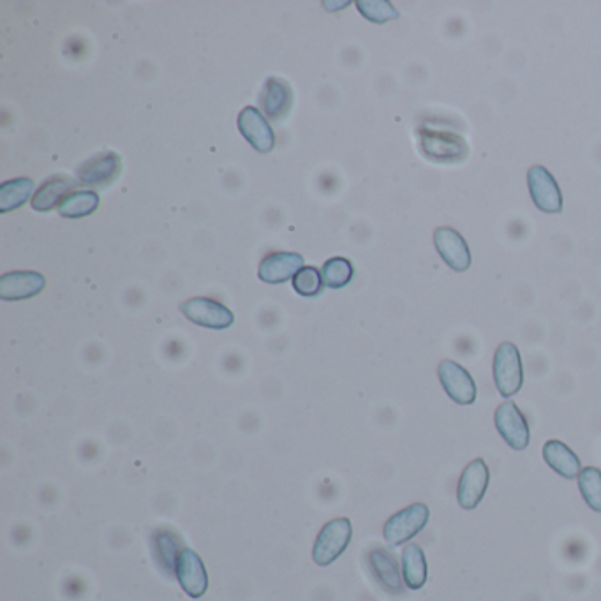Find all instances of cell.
<instances>
[{
    "instance_id": "30bf717a",
    "label": "cell",
    "mask_w": 601,
    "mask_h": 601,
    "mask_svg": "<svg viewBox=\"0 0 601 601\" xmlns=\"http://www.w3.org/2000/svg\"><path fill=\"white\" fill-rule=\"evenodd\" d=\"M175 575L179 584L191 598H201L207 593L208 575L201 557L191 549L180 550Z\"/></svg>"
},
{
    "instance_id": "5bb4252c",
    "label": "cell",
    "mask_w": 601,
    "mask_h": 601,
    "mask_svg": "<svg viewBox=\"0 0 601 601\" xmlns=\"http://www.w3.org/2000/svg\"><path fill=\"white\" fill-rule=\"evenodd\" d=\"M542 455L547 466L552 471H556L557 475L563 476L564 480L579 478L580 471H582L579 455L563 441L549 439L543 445Z\"/></svg>"
},
{
    "instance_id": "8992f818",
    "label": "cell",
    "mask_w": 601,
    "mask_h": 601,
    "mask_svg": "<svg viewBox=\"0 0 601 601\" xmlns=\"http://www.w3.org/2000/svg\"><path fill=\"white\" fill-rule=\"evenodd\" d=\"M180 311L184 312L187 320L212 330H226L235 321L233 312L212 298H191L180 305Z\"/></svg>"
},
{
    "instance_id": "9a60e30c",
    "label": "cell",
    "mask_w": 601,
    "mask_h": 601,
    "mask_svg": "<svg viewBox=\"0 0 601 601\" xmlns=\"http://www.w3.org/2000/svg\"><path fill=\"white\" fill-rule=\"evenodd\" d=\"M304 268V258L297 253H274L261 261L258 275L268 284L290 281Z\"/></svg>"
},
{
    "instance_id": "2e32d148",
    "label": "cell",
    "mask_w": 601,
    "mask_h": 601,
    "mask_svg": "<svg viewBox=\"0 0 601 601\" xmlns=\"http://www.w3.org/2000/svg\"><path fill=\"white\" fill-rule=\"evenodd\" d=\"M293 104V90L290 83L281 78H268L261 90L260 106L268 120H279L290 112Z\"/></svg>"
},
{
    "instance_id": "603a6c76",
    "label": "cell",
    "mask_w": 601,
    "mask_h": 601,
    "mask_svg": "<svg viewBox=\"0 0 601 601\" xmlns=\"http://www.w3.org/2000/svg\"><path fill=\"white\" fill-rule=\"evenodd\" d=\"M353 275H355L353 263L346 258H332L321 270L323 284L332 290H341L344 286H348L349 282L353 281Z\"/></svg>"
},
{
    "instance_id": "d6986e66",
    "label": "cell",
    "mask_w": 601,
    "mask_h": 601,
    "mask_svg": "<svg viewBox=\"0 0 601 601\" xmlns=\"http://www.w3.org/2000/svg\"><path fill=\"white\" fill-rule=\"evenodd\" d=\"M75 187L73 180L66 177H52L39 187L38 193H34L30 205L38 212H48L53 208L60 207L67 196H71V189Z\"/></svg>"
},
{
    "instance_id": "8fae6325",
    "label": "cell",
    "mask_w": 601,
    "mask_h": 601,
    "mask_svg": "<svg viewBox=\"0 0 601 601\" xmlns=\"http://www.w3.org/2000/svg\"><path fill=\"white\" fill-rule=\"evenodd\" d=\"M238 129L244 134L245 140L253 145L254 149L267 154L272 152L275 147V136L272 127L268 124V120L263 117V113L254 108L247 106L240 115H238Z\"/></svg>"
},
{
    "instance_id": "277c9868",
    "label": "cell",
    "mask_w": 601,
    "mask_h": 601,
    "mask_svg": "<svg viewBox=\"0 0 601 601\" xmlns=\"http://www.w3.org/2000/svg\"><path fill=\"white\" fill-rule=\"evenodd\" d=\"M496 429L501 438L505 439L506 445L513 448L515 452H524L531 443V429L524 413L513 401H505L494 415Z\"/></svg>"
},
{
    "instance_id": "d4e9b609",
    "label": "cell",
    "mask_w": 601,
    "mask_h": 601,
    "mask_svg": "<svg viewBox=\"0 0 601 601\" xmlns=\"http://www.w3.org/2000/svg\"><path fill=\"white\" fill-rule=\"evenodd\" d=\"M357 8L362 15L372 23H383L390 22V20H397L399 18V11L386 0H360L357 2Z\"/></svg>"
},
{
    "instance_id": "e0dca14e",
    "label": "cell",
    "mask_w": 601,
    "mask_h": 601,
    "mask_svg": "<svg viewBox=\"0 0 601 601\" xmlns=\"http://www.w3.org/2000/svg\"><path fill=\"white\" fill-rule=\"evenodd\" d=\"M420 145H422L423 154L438 163H450L455 159H462L468 152V150L459 149V145L468 147L462 138H453L446 134L443 136L438 133H423Z\"/></svg>"
},
{
    "instance_id": "9c48e42d",
    "label": "cell",
    "mask_w": 601,
    "mask_h": 601,
    "mask_svg": "<svg viewBox=\"0 0 601 601\" xmlns=\"http://www.w3.org/2000/svg\"><path fill=\"white\" fill-rule=\"evenodd\" d=\"M434 244L439 256L455 272H466L471 267V251L466 238L459 231L448 226L438 228L434 231Z\"/></svg>"
},
{
    "instance_id": "7a4b0ae2",
    "label": "cell",
    "mask_w": 601,
    "mask_h": 601,
    "mask_svg": "<svg viewBox=\"0 0 601 601\" xmlns=\"http://www.w3.org/2000/svg\"><path fill=\"white\" fill-rule=\"evenodd\" d=\"M429 519H431V510L425 503H415L395 513L386 520L383 527L386 543L390 547H399L402 543L413 540L418 533H422Z\"/></svg>"
},
{
    "instance_id": "ffe728a7",
    "label": "cell",
    "mask_w": 601,
    "mask_h": 601,
    "mask_svg": "<svg viewBox=\"0 0 601 601\" xmlns=\"http://www.w3.org/2000/svg\"><path fill=\"white\" fill-rule=\"evenodd\" d=\"M369 561H371L372 572L376 575L379 584L385 587L388 593H401V573H399V566H397L394 556L388 554L386 550L374 549L369 556Z\"/></svg>"
},
{
    "instance_id": "6da1fadb",
    "label": "cell",
    "mask_w": 601,
    "mask_h": 601,
    "mask_svg": "<svg viewBox=\"0 0 601 601\" xmlns=\"http://www.w3.org/2000/svg\"><path fill=\"white\" fill-rule=\"evenodd\" d=\"M494 383L499 394L505 399H510L519 394L522 383H524V369H522V358L520 351L513 342H501L496 355H494Z\"/></svg>"
},
{
    "instance_id": "3957f363",
    "label": "cell",
    "mask_w": 601,
    "mask_h": 601,
    "mask_svg": "<svg viewBox=\"0 0 601 601\" xmlns=\"http://www.w3.org/2000/svg\"><path fill=\"white\" fill-rule=\"evenodd\" d=\"M351 536H353L351 520L346 517L330 520L327 526L321 529L318 540L314 543L312 549L314 563L318 566L334 563L335 559H339L344 554V550L348 549Z\"/></svg>"
},
{
    "instance_id": "44dd1931",
    "label": "cell",
    "mask_w": 601,
    "mask_h": 601,
    "mask_svg": "<svg viewBox=\"0 0 601 601\" xmlns=\"http://www.w3.org/2000/svg\"><path fill=\"white\" fill-rule=\"evenodd\" d=\"M32 193H34V180L32 179L23 177V179L4 182L0 186V212L6 214L15 208L22 207Z\"/></svg>"
},
{
    "instance_id": "ac0fdd59",
    "label": "cell",
    "mask_w": 601,
    "mask_h": 601,
    "mask_svg": "<svg viewBox=\"0 0 601 601\" xmlns=\"http://www.w3.org/2000/svg\"><path fill=\"white\" fill-rule=\"evenodd\" d=\"M402 577H404V584L411 591H418L427 584V577H429L427 559L422 547L416 543H409L402 550Z\"/></svg>"
},
{
    "instance_id": "484cf974",
    "label": "cell",
    "mask_w": 601,
    "mask_h": 601,
    "mask_svg": "<svg viewBox=\"0 0 601 601\" xmlns=\"http://www.w3.org/2000/svg\"><path fill=\"white\" fill-rule=\"evenodd\" d=\"M293 288L302 297H318L323 290V277L318 268L304 267L293 277Z\"/></svg>"
},
{
    "instance_id": "ba28073f",
    "label": "cell",
    "mask_w": 601,
    "mask_h": 601,
    "mask_svg": "<svg viewBox=\"0 0 601 601\" xmlns=\"http://www.w3.org/2000/svg\"><path fill=\"white\" fill-rule=\"evenodd\" d=\"M438 376L446 394L461 406H471L476 401V383L473 376L461 364L443 360L438 367Z\"/></svg>"
},
{
    "instance_id": "cb8c5ba5",
    "label": "cell",
    "mask_w": 601,
    "mask_h": 601,
    "mask_svg": "<svg viewBox=\"0 0 601 601\" xmlns=\"http://www.w3.org/2000/svg\"><path fill=\"white\" fill-rule=\"evenodd\" d=\"M579 489L586 505L593 512L601 513V471L594 466H587L580 471Z\"/></svg>"
},
{
    "instance_id": "52a82bcc",
    "label": "cell",
    "mask_w": 601,
    "mask_h": 601,
    "mask_svg": "<svg viewBox=\"0 0 601 601\" xmlns=\"http://www.w3.org/2000/svg\"><path fill=\"white\" fill-rule=\"evenodd\" d=\"M527 186L536 207L545 214H559L563 210V194L557 180L547 168L533 166L527 171Z\"/></svg>"
},
{
    "instance_id": "7402d4cb",
    "label": "cell",
    "mask_w": 601,
    "mask_h": 601,
    "mask_svg": "<svg viewBox=\"0 0 601 601\" xmlns=\"http://www.w3.org/2000/svg\"><path fill=\"white\" fill-rule=\"evenodd\" d=\"M99 194L94 191H76L67 196L66 201L59 207V214L66 219H80L92 216L99 208Z\"/></svg>"
},
{
    "instance_id": "4fadbf2b",
    "label": "cell",
    "mask_w": 601,
    "mask_h": 601,
    "mask_svg": "<svg viewBox=\"0 0 601 601\" xmlns=\"http://www.w3.org/2000/svg\"><path fill=\"white\" fill-rule=\"evenodd\" d=\"M46 281L38 272H11L0 279L2 300H27L45 290Z\"/></svg>"
},
{
    "instance_id": "5b68a950",
    "label": "cell",
    "mask_w": 601,
    "mask_h": 601,
    "mask_svg": "<svg viewBox=\"0 0 601 601\" xmlns=\"http://www.w3.org/2000/svg\"><path fill=\"white\" fill-rule=\"evenodd\" d=\"M489 483L490 471L487 462L483 461L482 457L469 462L457 485V501L462 510H475L485 498Z\"/></svg>"
},
{
    "instance_id": "7c38bea8",
    "label": "cell",
    "mask_w": 601,
    "mask_h": 601,
    "mask_svg": "<svg viewBox=\"0 0 601 601\" xmlns=\"http://www.w3.org/2000/svg\"><path fill=\"white\" fill-rule=\"evenodd\" d=\"M120 166H122V161H120L119 154L104 152V154L92 157L78 168V182L83 186H106L117 179Z\"/></svg>"
}]
</instances>
